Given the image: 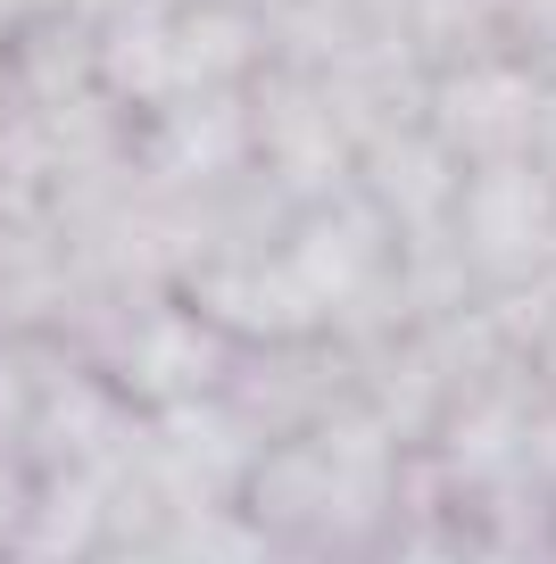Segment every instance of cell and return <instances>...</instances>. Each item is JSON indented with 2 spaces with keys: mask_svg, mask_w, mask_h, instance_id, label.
I'll use <instances>...</instances> for the list:
<instances>
[{
  "mask_svg": "<svg viewBox=\"0 0 556 564\" xmlns=\"http://www.w3.org/2000/svg\"><path fill=\"white\" fill-rule=\"evenodd\" d=\"M523 117H532V91H523V75H473V84L449 91V133L482 141V150H499L506 133H523Z\"/></svg>",
  "mask_w": 556,
  "mask_h": 564,
  "instance_id": "cell-1",
  "label": "cell"
},
{
  "mask_svg": "<svg viewBox=\"0 0 556 564\" xmlns=\"http://www.w3.org/2000/svg\"><path fill=\"white\" fill-rule=\"evenodd\" d=\"M539 216H548V192L532 175H506L499 166V183L482 192V241H532Z\"/></svg>",
  "mask_w": 556,
  "mask_h": 564,
  "instance_id": "cell-2",
  "label": "cell"
}]
</instances>
